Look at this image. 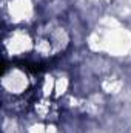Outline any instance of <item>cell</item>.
Returning <instances> with one entry per match:
<instances>
[{"label": "cell", "mask_w": 131, "mask_h": 133, "mask_svg": "<svg viewBox=\"0 0 131 133\" xmlns=\"http://www.w3.org/2000/svg\"><path fill=\"white\" fill-rule=\"evenodd\" d=\"M31 46H33L31 36L28 33H25V31H22V30H17V31L11 33V36L8 39H5V51L11 53L14 56L26 53Z\"/></svg>", "instance_id": "6da1fadb"}, {"label": "cell", "mask_w": 131, "mask_h": 133, "mask_svg": "<svg viewBox=\"0 0 131 133\" xmlns=\"http://www.w3.org/2000/svg\"><path fill=\"white\" fill-rule=\"evenodd\" d=\"M34 108H35V113L43 119H53V118H57L59 115V107L49 98H43L39 102H35Z\"/></svg>", "instance_id": "7a4b0ae2"}]
</instances>
